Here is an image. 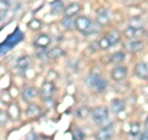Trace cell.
<instances>
[{
  "label": "cell",
  "mask_w": 148,
  "mask_h": 140,
  "mask_svg": "<svg viewBox=\"0 0 148 140\" xmlns=\"http://www.w3.org/2000/svg\"><path fill=\"white\" fill-rule=\"evenodd\" d=\"M106 87H108V81L103 77H99L98 82H96V85H95V89L98 92H104L106 89Z\"/></svg>",
  "instance_id": "19"
},
{
  "label": "cell",
  "mask_w": 148,
  "mask_h": 140,
  "mask_svg": "<svg viewBox=\"0 0 148 140\" xmlns=\"http://www.w3.org/2000/svg\"><path fill=\"white\" fill-rule=\"evenodd\" d=\"M64 55V51L61 47H53L49 51H47V57L49 60H56V58H59Z\"/></svg>",
  "instance_id": "15"
},
{
  "label": "cell",
  "mask_w": 148,
  "mask_h": 140,
  "mask_svg": "<svg viewBox=\"0 0 148 140\" xmlns=\"http://www.w3.org/2000/svg\"><path fill=\"white\" fill-rule=\"evenodd\" d=\"M110 46H111V44H110V41H109V39H108L106 36L99 40V47H100L101 50H108Z\"/></svg>",
  "instance_id": "25"
},
{
  "label": "cell",
  "mask_w": 148,
  "mask_h": 140,
  "mask_svg": "<svg viewBox=\"0 0 148 140\" xmlns=\"http://www.w3.org/2000/svg\"><path fill=\"white\" fill-rule=\"evenodd\" d=\"M8 113H9V115H10V118L18 119V116H20V109H18V107L16 104H11L8 109Z\"/></svg>",
  "instance_id": "18"
},
{
  "label": "cell",
  "mask_w": 148,
  "mask_h": 140,
  "mask_svg": "<svg viewBox=\"0 0 148 140\" xmlns=\"http://www.w3.org/2000/svg\"><path fill=\"white\" fill-rule=\"evenodd\" d=\"M26 114L30 118H37L41 114V108L37 104H30L26 109Z\"/></svg>",
  "instance_id": "13"
},
{
  "label": "cell",
  "mask_w": 148,
  "mask_h": 140,
  "mask_svg": "<svg viewBox=\"0 0 148 140\" xmlns=\"http://www.w3.org/2000/svg\"><path fill=\"white\" fill-rule=\"evenodd\" d=\"M106 37L109 39L111 46H112V45H116L120 41V37H121V35H120V32L117 30H110L109 34L106 35Z\"/></svg>",
  "instance_id": "16"
},
{
  "label": "cell",
  "mask_w": 148,
  "mask_h": 140,
  "mask_svg": "<svg viewBox=\"0 0 148 140\" xmlns=\"http://www.w3.org/2000/svg\"><path fill=\"white\" fill-rule=\"evenodd\" d=\"M126 47L131 51V52H138V51H141L143 47H145V45H143L142 41L137 40V41H130V42L126 45Z\"/></svg>",
  "instance_id": "14"
},
{
  "label": "cell",
  "mask_w": 148,
  "mask_h": 140,
  "mask_svg": "<svg viewBox=\"0 0 148 140\" xmlns=\"http://www.w3.org/2000/svg\"><path fill=\"white\" fill-rule=\"evenodd\" d=\"M72 138L73 140H84V133L79 128H74L72 132Z\"/></svg>",
  "instance_id": "24"
},
{
  "label": "cell",
  "mask_w": 148,
  "mask_h": 140,
  "mask_svg": "<svg viewBox=\"0 0 148 140\" xmlns=\"http://www.w3.org/2000/svg\"><path fill=\"white\" fill-rule=\"evenodd\" d=\"M91 118L95 124H104L109 119V110L105 107H95L91 112Z\"/></svg>",
  "instance_id": "2"
},
{
  "label": "cell",
  "mask_w": 148,
  "mask_h": 140,
  "mask_svg": "<svg viewBox=\"0 0 148 140\" xmlns=\"http://www.w3.org/2000/svg\"><path fill=\"white\" fill-rule=\"evenodd\" d=\"M29 27L31 30H40L41 29V21L37 19H32L29 21Z\"/></svg>",
  "instance_id": "27"
},
{
  "label": "cell",
  "mask_w": 148,
  "mask_h": 140,
  "mask_svg": "<svg viewBox=\"0 0 148 140\" xmlns=\"http://www.w3.org/2000/svg\"><path fill=\"white\" fill-rule=\"evenodd\" d=\"M100 76H98V74H94V73H90L89 76L86 77L85 79V82H86V85L91 87V88H95V85H96V82H98V79H99Z\"/></svg>",
  "instance_id": "20"
},
{
  "label": "cell",
  "mask_w": 148,
  "mask_h": 140,
  "mask_svg": "<svg viewBox=\"0 0 148 140\" xmlns=\"http://www.w3.org/2000/svg\"><path fill=\"white\" fill-rule=\"evenodd\" d=\"M38 94V91L36 89L35 87H26L24 91H22V99L25 102H31L32 99H35Z\"/></svg>",
  "instance_id": "7"
},
{
  "label": "cell",
  "mask_w": 148,
  "mask_h": 140,
  "mask_svg": "<svg viewBox=\"0 0 148 140\" xmlns=\"http://www.w3.org/2000/svg\"><path fill=\"white\" fill-rule=\"evenodd\" d=\"M77 114L79 118H86L88 114H89V108L88 107H82V108L77 110Z\"/></svg>",
  "instance_id": "28"
},
{
  "label": "cell",
  "mask_w": 148,
  "mask_h": 140,
  "mask_svg": "<svg viewBox=\"0 0 148 140\" xmlns=\"http://www.w3.org/2000/svg\"><path fill=\"white\" fill-rule=\"evenodd\" d=\"M63 1L62 0H54V1L51 3V12L52 14H58L63 10Z\"/></svg>",
  "instance_id": "17"
},
{
  "label": "cell",
  "mask_w": 148,
  "mask_h": 140,
  "mask_svg": "<svg viewBox=\"0 0 148 140\" xmlns=\"http://www.w3.org/2000/svg\"><path fill=\"white\" fill-rule=\"evenodd\" d=\"M98 21H99V24H101V25H104V24H106V22L109 21V16H108L106 10L100 9V10L98 11Z\"/></svg>",
  "instance_id": "22"
},
{
  "label": "cell",
  "mask_w": 148,
  "mask_h": 140,
  "mask_svg": "<svg viewBox=\"0 0 148 140\" xmlns=\"http://www.w3.org/2000/svg\"><path fill=\"white\" fill-rule=\"evenodd\" d=\"M54 89H56V87H54V83L53 82H51V81H46L42 83V87H41V97H42V99L43 100H47L49 99L51 97H52V94L54 93Z\"/></svg>",
  "instance_id": "3"
},
{
  "label": "cell",
  "mask_w": 148,
  "mask_h": 140,
  "mask_svg": "<svg viewBox=\"0 0 148 140\" xmlns=\"http://www.w3.org/2000/svg\"><path fill=\"white\" fill-rule=\"evenodd\" d=\"M62 25H63L64 29H72L73 26H75V21H73L72 17L64 16L63 20H62Z\"/></svg>",
  "instance_id": "23"
},
{
  "label": "cell",
  "mask_w": 148,
  "mask_h": 140,
  "mask_svg": "<svg viewBox=\"0 0 148 140\" xmlns=\"http://www.w3.org/2000/svg\"><path fill=\"white\" fill-rule=\"evenodd\" d=\"M125 108V102L122 99H119V98H115V99H112L110 102V109L114 112V113H121V112Z\"/></svg>",
  "instance_id": "9"
},
{
  "label": "cell",
  "mask_w": 148,
  "mask_h": 140,
  "mask_svg": "<svg viewBox=\"0 0 148 140\" xmlns=\"http://www.w3.org/2000/svg\"><path fill=\"white\" fill-rule=\"evenodd\" d=\"M126 76H127V67L125 66H117L111 71V77L116 82L122 81V79L126 78Z\"/></svg>",
  "instance_id": "4"
},
{
  "label": "cell",
  "mask_w": 148,
  "mask_h": 140,
  "mask_svg": "<svg viewBox=\"0 0 148 140\" xmlns=\"http://www.w3.org/2000/svg\"><path fill=\"white\" fill-rule=\"evenodd\" d=\"M37 140H48V139H46V138H40V139H37Z\"/></svg>",
  "instance_id": "34"
},
{
  "label": "cell",
  "mask_w": 148,
  "mask_h": 140,
  "mask_svg": "<svg viewBox=\"0 0 148 140\" xmlns=\"http://www.w3.org/2000/svg\"><path fill=\"white\" fill-rule=\"evenodd\" d=\"M80 11V5L77 3H72L71 5H68L64 9V16L67 17H73L74 15H77L78 12Z\"/></svg>",
  "instance_id": "10"
},
{
  "label": "cell",
  "mask_w": 148,
  "mask_h": 140,
  "mask_svg": "<svg viewBox=\"0 0 148 140\" xmlns=\"http://www.w3.org/2000/svg\"><path fill=\"white\" fill-rule=\"evenodd\" d=\"M35 46L36 47H40V49H46L47 46L51 44V39H49V36L48 35H40L37 39L35 40Z\"/></svg>",
  "instance_id": "11"
},
{
  "label": "cell",
  "mask_w": 148,
  "mask_h": 140,
  "mask_svg": "<svg viewBox=\"0 0 148 140\" xmlns=\"http://www.w3.org/2000/svg\"><path fill=\"white\" fill-rule=\"evenodd\" d=\"M145 127H146V130L148 132V116H147V119H146V123H145Z\"/></svg>",
  "instance_id": "33"
},
{
  "label": "cell",
  "mask_w": 148,
  "mask_h": 140,
  "mask_svg": "<svg viewBox=\"0 0 148 140\" xmlns=\"http://www.w3.org/2000/svg\"><path fill=\"white\" fill-rule=\"evenodd\" d=\"M123 60H125V53L121 52V51L115 52L114 55H111V57H110V61L114 63H120V62H122Z\"/></svg>",
  "instance_id": "21"
},
{
  "label": "cell",
  "mask_w": 148,
  "mask_h": 140,
  "mask_svg": "<svg viewBox=\"0 0 148 140\" xmlns=\"http://www.w3.org/2000/svg\"><path fill=\"white\" fill-rule=\"evenodd\" d=\"M140 130H141L140 124H138V123H133V124H131V128H130V134L135 138L136 135L140 134Z\"/></svg>",
  "instance_id": "26"
},
{
  "label": "cell",
  "mask_w": 148,
  "mask_h": 140,
  "mask_svg": "<svg viewBox=\"0 0 148 140\" xmlns=\"http://www.w3.org/2000/svg\"><path fill=\"white\" fill-rule=\"evenodd\" d=\"M30 63H31V58L29 56H21L16 61V68L21 69V71H25V69L30 66Z\"/></svg>",
  "instance_id": "12"
},
{
  "label": "cell",
  "mask_w": 148,
  "mask_h": 140,
  "mask_svg": "<svg viewBox=\"0 0 148 140\" xmlns=\"http://www.w3.org/2000/svg\"><path fill=\"white\" fill-rule=\"evenodd\" d=\"M145 34V30L142 29H136V27H133V26H128L126 30L123 31V35L126 39L128 40H132V39H135V37H138V36H141Z\"/></svg>",
  "instance_id": "5"
},
{
  "label": "cell",
  "mask_w": 148,
  "mask_h": 140,
  "mask_svg": "<svg viewBox=\"0 0 148 140\" xmlns=\"http://www.w3.org/2000/svg\"><path fill=\"white\" fill-rule=\"evenodd\" d=\"M138 140H148V132H143L140 135V139H138Z\"/></svg>",
  "instance_id": "31"
},
{
  "label": "cell",
  "mask_w": 148,
  "mask_h": 140,
  "mask_svg": "<svg viewBox=\"0 0 148 140\" xmlns=\"http://www.w3.org/2000/svg\"><path fill=\"white\" fill-rule=\"evenodd\" d=\"M135 74L141 79L147 78L148 77V66L146 63H143V62L137 63L135 66Z\"/></svg>",
  "instance_id": "8"
},
{
  "label": "cell",
  "mask_w": 148,
  "mask_h": 140,
  "mask_svg": "<svg viewBox=\"0 0 148 140\" xmlns=\"http://www.w3.org/2000/svg\"><path fill=\"white\" fill-rule=\"evenodd\" d=\"M95 138H96V140H110L112 138V128H111V125L100 129L99 132L96 133Z\"/></svg>",
  "instance_id": "6"
},
{
  "label": "cell",
  "mask_w": 148,
  "mask_h": 140,
  "mask_svg": "<svg viewBox=\"0 0 148 140\" xmlns=\"http://www.w3.org/2000/svg\"><path fill=\"white\" fill-rule=\"evenodd\" d=\"M75 27H77L78 31H80L82 34H84V35L92 34L94 30H95L92 21L86 16H79L75 20Z\"/></svg>",
  "instance_id": "1"
},
{
  "label": "cell",
  "mask_w": 148,
  "mask_h": 140,
  "mask_svg": "<svg viewBox=\"0 0 148 140\" xmlns=\"http://www.w3.org/2000/svg\"><path fill=\"white\" fill-rule=\"evenodd\" d=\"M26 140H37V137L34 132H30L29 134L26 135Z\"/></svg>",
  "instance_id": "30"
},
{
  "label": "cell",
  "mask_w": 148,
  "mask_h": 140,
  "mask_svg": "<svg viewBox=\"0 0 148 140\" xmlns=\"http://www.w3.org/2000/svg\"><path fill=\"white\" fill-rule=\"evenodd\" d=\"M0 115H1V125H4V122H6V116L4 118V112H1Z\"/></svg>",
  "instance_id": "32"
},
{
  "label": "cell",
  "mask_w": 148,
  "mask_h": 140,
  "mask_svg": "<svg viewBox=\"0 0 148 140\" xmlns=\"http://www.w3.org/2000/svg\"><path fill=\"white\" fill-rule=\"evenodd\" d=\"M51 77H52V78H53V81H54V79L58 77V74L56 73V72L53 71V69H51L49 73H48V76H47V81H51Z\"/></svg>",
  "instance_id": "29"
}]
</instances>
